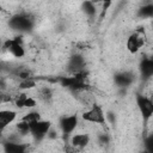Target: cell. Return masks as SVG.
<instances>
[{"instance_id":"obj_5","label":"cell","mask_w":153,"mask_h":153,"mask_svg":"<svg viewBox=\"0 0 153 153\" xmlns=\"http://www.w3.org/2000/svg\"><path fill=\"white\" fill-rule=\"evenodd\" d=\"M4 47L14 56V57H23L25 55V49L19 39V37L7 39L4 44Z\"/></svg>"},{"instance_id":"obj_2","label":"cell","mask_w":153,"mask_h":153,"mask_svg":"<svg viewBox=\"0 0 153 153\" xmlns=\"http://www.w3.org/2000/svg\"><path fill=\"white\" fill-rule=\"evenodd\" d=\"M32 19L27 14H16L10 20V26L18 31H29L32 27Z\"/></svg>"},{"instance_id":"obj_22","label":"cell","mask_w":153,"mask_h":153,"mask_svg":"<svg viewBox=\"0 0 153 153\" xmlns=\"http://www.w3.org/2000/svg\"><path fill=\"white\" fill-rule=\"evenodd\" d=\"M1 10H2V7H1V5H0V11H1Z\"/></svg>"},{"instance_id":"obj_21","label":"cell","mask_w":153,"mask_h":153,"mask_svg":"<svg viewBox=\"0 0 153 153\" xmlns=\"http://www.w3.org/2000/svg\"><path fill=\"white\" fill-rule=\"evenodd\" d=\"M4 99H5V94H4V93L0 91V102H2Z\"/></svg>"},{"instance_id":"obj_15","label":"cell","mask_w":153,"mask_h":153,"mask_svg":"<svg viewBox=\"0 0 153 153\" xmlns=\"http://www.w3.org/2000/svg\"><path fill=\"white\" fill-rule=\"evenodd\" d=\"M39 120H41V116H39V114L36 112V111H30V112L25 114V115L22 117V121H24V122H26V123H29V124H31V123H33V122H36V121H39Z\"/></svg>"},{"instance_id":"obj_3","label":"cell","mask_w":153,"mask_h":153,"mask_svg":"<svg viewBox=\"0 0 153 153\" xmlns=\"http://www.w3.org/2000/svg\"><path fill=\"white\" fill-rule=\"evenodd\" d=\"M49 129H50V122L44 121L42 118L39 121H36V122L30 124V134L32 135V137L36 141L42 140L48 134Z\"/></svg>"},{"instance_id":"obj_12","label":"cell","mask_w":153,"mask_h":153,"mask_svg":"<svg viewBox=\"0 0 153 153\" xmlns=\"http://www.w3.org/2000/svg\"><path fill=\"white\" fill-rule=\"evenodd\" d=\"M4 152L5 153H26V145L8 141L4 145Z\"/></svg>"},{"instance_id":"obj_14","label":"cell","mask_w":153,"mask_h":153,"mask_svg":"<svg viewBox=\"0 0 153 153\" xmlns=\"http://www.w3.org/2000/svg\"><path fill=\"white\" fill-rule=\"evenodd\" d=\"M140 69L145 78H151L153 74V61L151 59H145L140 65Z\"/></svg>"},{"instance_id":"obj_18","label":"cell","mask_w":153,"mask_h":153,"mask_svg":"<svg viewBox=\"0 0 153 153\" xmlns=\"http://www.w3.org/2000/svg\"><path fill=\"white\" fill-rule=\"evenodd\" d=\"M82 6L85 8L86 14H88V16H94L96 14V7H94L93 2H84Z\"/></svg>"},{"instance_id":"obj_8","label":"cell","mask_w":153,"mask_h":153,"mask_svg":"<svg viewBox=\"0 0 153 153\" xmlns=\"http://www.w3.org/2000/svg\"><path fill=\"white\" fill-rule=\"evenodd\" d=\"M17 118V112L13 110H0V131L6 129Z\"/></svg>"},{"instance_id":"obj_6","label":"cell","mask_w":153,"mask_h":153,"mask_svg":"<svg viewBox=\"0 0 153 153\" xmlns=\"http://www.w3.org/2000/svg\"><path fill=\"white\" fill-rule=\"evenodd\" d=\"M78 126V116L76 115H69V116H63L60 120V128L61 131L65 135H71L74 129Z\"/></svg>"},{"instance_id":"obj_16","label":"cell","mask_w":153,"mask_h":153,"mask_svg":"<svg viewBox=\"0 0 153 153\" xmlns=\"http://www.w3.org/2000/svg\"><path fill=\"white\" fill-rule=\"evenodd\" d=\"M16 128H17L18 133L22 134V135L30 134V124L26 123V122H24V121H22V120L16 124Z\"/></svg>"},{"instance_id":"obj_1","label":"cell","mask_w":153,"mask_h":153,"mask_svg":"<svg viewBox=\"0 0 153 153\" xmlns=\"http://www.w3.org/2000/svg\"><path fill=\"white\" fill-rule=\"evenodd\" d=\"M81 117H82L84 121H87V122H91V123H96V124H100V126H104L105 121H106L102 108L99 105H97V104H92L91 108L81 115Z\"/></svg>"},{"instance_id":"obj_10","label":"cell","mask_w":153,"mask_h":153,"mask_svg":"<svg viewBox=\"0 0 153 153\" xmlns=\"http://www.w3.org/2000/svg\"><path fill=\"white\" fill-rule=\"evenodd\" d=\"M85 67V59L81 55H73L68 61V71L74 73L84 71Z\"/></svg>"},{"instance_id":"obj_13","label":"cell","mask_w":153,"mask_h":153,"mask_svg":"<svg viewBox=\"0 0 153 153\" xmlns=\"http://www.w3.org/2000/svg\"><path fill=\"white\" fill-rule=\"evenodd\" d=\"M16 105L19 108H33L36 105V100L26 94H20L19 98L16 100Z\"/></svg>"},{"instance_id":"obj_9","label":"cell","mask_w":153,"mask_h":153,"mask_svg":"<svg viewBox=\"0 0 153 153\" xmlns=\"http://www.w3.org/2000/svg\"><path fill=\"white\" fill-rule=\"evenodd\" d=\"M135 76L131 72H121L115 75V82L120 87H128L133 84Z\"/></svg>"},{"instance_id":"obj_20","label":"cell","mask_w":153,"mask_h":153,"mask_svg":"<svg viewBox=\"0 0 153 153\" xmlns=\"http://www.w3.org/2000/svg\"><path fill=\"white\" fill-rule=\"evenodd\" d=\"M39 94H41V98H42L43 100H49V99L51 98V91H50L48 87L42 88L41 92H39Z\"/></svg>"},{"instance_id":"obj_17","label":"cell","mask_w":153,"mask_h":153,"mask_svg":"<svg viewBox=\"0 0 153 153\" xmlns=\"http://www.w3.org/2000/svg\"><path fill=\"white\" fill-rule=\"evenodd\" d=\"M36 86V82H35V80H32L31 78H29V79H24V80H22V82H20V88H24V90H27V88H32V87H35Z\"/></svg>"},{"instance_id":"obj_11","label":"cell","mask_w":153,"mask_h":153,"mask_svg":"<svg viewBox=\"0 0 153 153\" xmlns=\"http://www.w3.org/2000/svg\"><path fill=\"white\" fill-rule=\"evenodd\" d=\"M88 142H90V136L87 134H75L71 139L72 147L73 148H76V149L86 147Z\"/></svg>"},{"instance_id":"obj_7","label":"cell","mask_w":153,"mask_h":153,"mask_svg":"<svg viewBox=\"0 0 153 153\" xmlns=\"http://www.w3.org/2000/svg\"><path fill=\"white\" fill-rule=\"evenodd\" d=\"M143 42H145L143 37H142L140 33L134 32V33H131V35L128 37V39H127V49H128L130 53L135 54V53H137V51L140 50V48L143 45Z\"/></svg>"},{"instance_id":"obj_19","label":"cell","mask_w":153,"mask_h":153,"mask_svg":"<svg viewBox=\"0 0 153 153\" xmlns=\"http://www.w3.org/2000/svg\"><path fill=\"white\" fill-rule=\"evenodd\" d=\"M153 14V6L148 5V6H143L140 10V16L141 17H151Z\"/></svg>"},{"instance_id":"obj_4","label":"cell","mask_w":153,"mask_h":153,"mask_svg":"<svg viewBox=\"0 0 153 153\" xmlns=\"http://www.w3.org/2000/svg\"><path fill=\"white\" fill-rule=\"evenodd\" d=\"M136 104H137V108H139L141 115L143 116V118L151 120V117L153 115V102L151 100V98H148L147 96H143V94H137Z\"/></svg>"}]
</instances>
